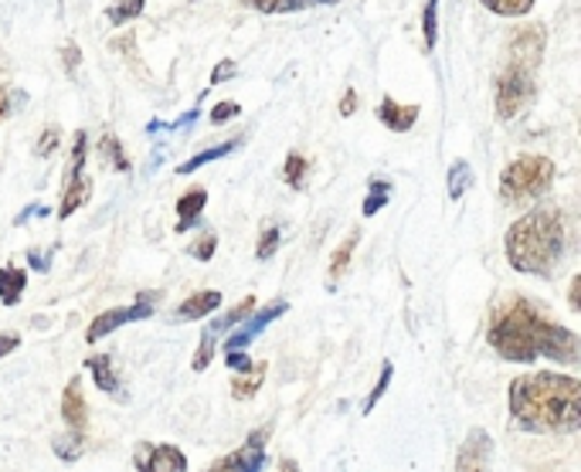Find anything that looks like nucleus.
Wrapping results in <instances>:
<instances>
[{
  "label": "nucleus",
  "instance_id": "c03bdc74",
  "mask_svg": "<svg viewBox=\"0 0 581 472\" xmlns=\"http://www.w3.org/2000/svg\"><path fill=\"white\" fill-rule=\"evenodd\" d=\"M353 109H357V92L347 88V92H344V99H340V116H353Z\"/></svg>",
  "mask_w": 581,
  "mask_h": 472
},
{
  "label": "nucleus",
  "instance_id": "6e6552de",
  "mask_svg": "<svg viewBox=\"0 0 581 472\" xmlns=\"http://www.w3.org/2000/svg\"><path fill=\"white\" fill-rule=\"evenodd\" d=\"M137 472H188V455L177 445H140Z\"/></svg>",
  "mask_w": 581,
  "mask_h": 472
},
{
  "label": "nucleus",
  "instance_id": "e433bc0d",
  "mask_svg": "<svg viewBox=\"0 0 581 472\" xmlns=\"http://www.w3.org/2000/svg\"><path fill=\"white\" fill-rule=\"evenodd\" d=\"M55 147H59V129H55V126H49V129L41 133L38 157H52V154H55Z\"/></svg>",
  "mask_w": 581,
  "mask_h": 472
},
{
  "label": "nucleus",
  "instance_id": "0eeeda50",
  "mask_svg": "<svg viewBox=\"0 0 581 472\" xmlns=\"http://www.w3.org/2000/svg\"><path fill=\"white\" fill-rule=\"evenodd\" d=\"M545 44H548V34H545L541 24L517 28V31L510 34V44H507V65L538 72V65H541V59H545Z\"/></svg>",
  "mask_w": 581,
  "mask_h": 472
},
{
  "label": "nucleus",
  "instance_id": "39448f33",
  "mask_svg": "<svg viewBox=\"0 0 581 472\" xmlns=\"http://www.w3.org/2000/svg\"><path fill=\"white\" fill-rule=\"evenodd\" d=\"M534 96H538V85H534V72L530 69H517L507 65L504 75L497 78V116L500 119H517L534 106Z\"/></svg>",
  "mask_w": 581,
  "mask_h": 472
},
{
  "label": "nucleus",
  "instance_id": "6ab92c4d",
  "mask_svg": "<svg viewBox=\"0 0 581 472\" xmlns=\"http://www.w3.org/2000/svg\"><path fill=\"white\" fill-rule=\"evenodd\" d=\"M242 4L262 14H293L313 4H340V0H242Z\"/></svg>",
  "mask_w": 581,
  "mask_h": 472
},
{
  "label": "nucleus",
  "instance_id": "dca6fc26",
  "mask_svg": "<svg viewBox=\"0 0 581 472\" xmlns=\"http://www.w3.org/2000/svg\"><path fill=\"white\" fill-rule=\"evenodd\" d=\"M265 370H270V364H265V360L252 364L249 370H239V377L232 381V398H235V401H249V398H255L258 388H262V381H265Z\"/></svg>",
  "mask_w": 581,
  "mask_h": 472
},
{
  "label": "nucleus",
  "instance_id": "4468645a",
  "mask_svg": "<svg viewBox=\"0 0 581 472\" xmlns=\"http://www.w3.org/2000/svg\"><path fill=\"white\" fill-rule=\"evenodd\" d=\"M208 204V191L204 187H191V191H184L181 198H177V231H188L201 221V211Z\"/></svg>",
  "mask_w": 581,
  "mask_h": 472
},
{
  "label": "nucleus",
  "instance_id": "ddd939ff",
  "mask_svg": "<svg viewBox=\"0 0 581 472\" xmlns=\"http://www.w3.org/2000/svg\"><path fill=\"white\" fill-rule=\"evenodd\" d=\"M419 113H422L419 106H401L394 99H381V106H378V119L391 133H409L419 123Z\"/></svg>",
  "mask_w": 581,
  "mask_h": 472
},
{
  "label": "nucleus",
  "instance_id": "4c0bfd02",
  "mask_svg": "<svg viewBox=\"0 0 581 472\" xmlns=\"http://www.w3.org/2000/svg\"><path fill=\"white\" fill-rule=\"evenodd\" d=\"M211 350H214V337H208V334H204V340H201V347H198V354H194L191 367H194V370H204V367L211 364Z\"/></svg>",
  "mask_w": 581,
  "mask_h": 472
},
{
  "label": "nucleus",
  "instance_id": "09e8293b",
  "mask_svg": "<svg viewBox=\"0 0 581 472\" xmlns=\"http://www.w3.org/2000/svg\"><path fill=\"white\" fill-rule=\"evenodd\" d=\"M279 472H299V465H296L293 459H286V462L279 465Z\"/></svg>",
  "mask_w": 581,
  "mask_h": 472
},
{
  "label": "nucleus",
  "instance_id": "393cba45",
  "mask_svg": "<svg viewBox=\"0 0 581 472\" xmlns=\"http://www.w3.org/2000/svg\"><path fill=\"white\" fill-rule=\"evenodd\" d=\"M391 195H394V183L391 180H381V177H374L371 183H368V198H365V208H361V214L365 218H374L388 201H391Z\"/></svg>",
  "mask_w": 581,
  "mask_h": 472
},
{
  "label": "nucleus",
  "instance_id": "c9c22d12",
  "mask_svg": "<svg viewBox=\"0 0 581 472\" xmlns=\"http://www.w3.org/2000/svg\"><path fill=\"white\" fill-rule=\"evenodd\" d=\"M214 245H218V239H214V234L208 231L204 239H198V242L191 245V255H194V259H201V262H211V255H214Z\"/></svg>",
  "mask_w": 581,
  "mask_h": 472
},
{
  "label": "nucleus",
  "instance_id": "a878e982",
  "mask_svg": "<svg viewBox=\"0 0 581 472\" xmlns=\"http://www.w3.org/2000/svg\"><path fill=\"white\" fill-rule=\"evenodd\" d=\"M85 436L82 432H72V436H59V439H52V452L62 459V462H78L82 455H85Z\"/></svg>",
  "mask_w": 581,
  "mask_h": 472
},
{
  "label": "nucleus",
  "instance_id": "a211bd4d",
  "mask_svg": "<svg viewBox=\"0 0 581 472\" xmlns=\"http://www.w3.org/2000/svg\"><path fill=\"white\" fill-rule=\"evenodd\" d=\"M85 367L93 370V381H96L99 391L119 395V377H116V370H113V357H109V354H93V357L85 360Z\"/></svg>",
  "mask_w": 581,
  "mask_h": 472
},
{
  "label": "nucleus",
  "instance_id": "2f4dec72",
  "mask_svg": "<svg viewBox=\"0 0 581 472\" xmlns=\"http://www.w3.org/2000/svg\"><path fill=\"white\" fill-rule=\"evenodd\" d=\"M391 377H394V364L388 360L384 367H381V377L374 381V391L368 395V401H365V415H371L374 408H378V401L384 398V391H388V385H391Z\"/></svg>",
  "mask_w": 581,
  "mask_h": 472
},
{
  "label": "nucleus",
  "instance_id": "a18cd8bd",
  "mask_svg": "<svg viewBox=\"0 0 581 472\" xmlns=\"http://www.w3.org/2000/svg\"><path fill=\"white\" fill-rule=\"evenodd\" d=\"M31 214H38V218H49L52 211H49V208H41V204H31V208H24V211L18 214V221H14V224H24V221H28Z\"/></svg>",
  "mask_w": 581,
  "mask_h": 472
},
{
  "label": "nucleus",
  "instance_id": "423d86ee",
  "mask_svg": "<svg viewBox=\"0 0 581 472\" xmlns=\"http://www.w3.org/2000/svg\"><path fill=\"white\" fill-rule=\"evenodd\" d=\"M270 432H273L270 424H262V429H255L245 439L242 449L214 459L208 472H262V465H265V439H270Z\"/></svg>",
  "mask_w": 581,
  "mask_h": 472
},
{
  "label": "nucleus",
  "instance_id": "9d476101",
  "mask_svg": "<svg viewBox=\"0 0 581 472\" xmlns=\"http://www.w3.org/2000/svg\"><path fill=\"white\" fill-rule=\"evenodd\" d=\"M289 310V303L286 300H276V303H270V306H262L252 319H245V326L239 329V334H232L229 337V344H225V350H245L258 334H262V329L265 326H270L273 319H279L283 313Z\"/></svg>",
  "mask_w": 581,
  "mask_h": 472
},
{
  "label": "nucleus",
  "instance_id": "b1692460",
  "mask_svg": "<svg viewBox=\"0 0 581 472\" xmlns=\"http://www.w3.org/2000/svg\"><path fill=\"white\" fill-rule=\"evenodd\" d=\"M473 187V170L466 160H453L450 174H445V191H450V201H463V195Z\"/></svg>",
  "mask_w": 581,
  "mask_h": 472
},
{
  "label": "nucleus",
  "instance_id": "f8f14e48",
  "mask_svg": "<svg viewBox=\"0 0 581 472\" xmlns=\"http://www.w3.org/2000/svg\"><path fill=\"white\" fill-rule=\"evenodd\" d=\"M218 306H221V293H218V290H204V293L188 296L181 306H177V310L170 313V319H173V323H191V319H201V316L214 313Z\"/></svg>",
  "mask_w": 581,
  "mask_h": 472
},
{
  "label": "nucleus",
  "instance_id": "c756f323",
  "mask_svg": "<svg viewBox=\"0 0 581 472\" xmlns=\"http://www.w3.org/2000/svg\"><path fill=\"white\" fill-rule=\"evenodd\" d=\"M144 8H147V0H119L116 8H109L106 11V18H109V24H126V21H137L140 14H144Z\"/></svg>",
  "mask_w": 581,
  "mask_h": 472
},
{
  "label": "nucleus",
  "instance_id": "1a4fd4ad",
  "mask_svg": "<svg viewBox=\"0 0 581 472\" xmlns=\"http://www.w3.org/2000/svg\"><path fill=\"white\" fill-rule=\"evenodd\" d=\"M489 459H494V439L486 429H473L456 455V472H489Z\"/></svg>",
  "mask_w": 581,
  "mask_h": 472
},
{
  "label": "nucleus",
  "instance_id": "bb28decb",
  "mask_svg": "<svg viewBox=\"0 0 581 472\" xmlns=\"http://www.w3.org/2000/svg\"><path fill=\"white\" fill-rule=\"evenodd\" d=\"M306 174H309V160L303 154H289L286 164H283L286 187H293V191H303V187H306Z\"/></svg>",
  "mask_w": 581,
  "mask_h": 472
},
{
  "label": "nucleus",
  "instance_id": "ea45409f",
  "mask_svg": "<svg viewBox=\"0 0 581 472\" xmlns=\"http://www.w3.org/2000/svg\"><path fill=\"white\" fill-rule=\"evenodd\" d=\"M225 364H229L232 370H249V367H252L255 360H252V357H249L245 350H225Z\"/></svg>",
  "mask_w": 581,
  "mask_h": 472
},
{
  "label": "nucleus",
  "instance_id": "c85d7f7f",
  "mask_svg": "<svg viewBox=\"0 0 581 472\" xmlns=\"http://www.w3.org/2000/svg\"><path fill=\"white\" fill-rule=\"evenodd\" d=\"M422 38H425V49L435 52V44H439V0H425V11H422Z\"/></svg>",
  "mask_w": 581,
  "mask_h": 472
},
{
  "label": "nucleus",
  "instance_id": "cd10ccee",
  "mask_svg": "<svg viewBox=\"0 0 581 472\" xmlns=\"http://www.w3.org/2000/svg\"><path fill=\"white\" fill-rule=\"evenodd\" d=\"M99 157H103L113 170L129 174V160H126V154H123V147H119V139H116L113 133H106V136L99 139Z\"/></svg>",
  "mask_w": 581,
  "mask_h": 472
},
{
  "label": "nucleus",
  "instance_id": "f03ea898",
  "mask_svg": "<svg viewBox=\"0 0 581 472\" xmlns=\"http://www.w3.org/2000/svg\"><path fill=\"white\" fill-rule=\"evenodd\" d=\"M510 415L520 429L538 436H571L581 429V385L571 374L538 370L510 385Z\"/></svg>",
  "mask_w": 581,
  "mask_h": 472
},
{
  "label": "nucleus",
  "instance_id": "4be33fe9",
  "mask_svg": "<svg viewBox=\"0 0 581 472\" xmlns=\"http://www.w3.org/2000/svg\"><path fill=\"white\" fill-rule=\"evenodd\" d=\"M242 139H245V136H235V139H225V144H218V147H211V150H201L198 157H191V160H184L181 167H177V174H194V170H201L204 164L225 160L229 154H235V150L242 147Z\"/></svg>",
  "mask_w": 581,
  "mask_h": 472
},
{
  "label": "nucleus",
  "instance_id": "a19ab883",
  "mask_svg": "<svg viewBox=\"0 0 581 472\" xmlns=\"http://www.w3.org/2000/svg\"><path fill=\"white\" fill-rule=\"evenodd\" d=\"M62 62L68 69V75L78 72V62H82V52H78V44H65V52H62Z\"/></svg>",
  "mask_w": 581,
  "mask_h": 472
},
{
  "label": "nucleus",
  "instance_id": "20e7f679",
  "mask_svg": "<svg viewBox=\"0 0 581 472\" xmlns=\"http://www.w3.org/2000/svg\"><path fill=\"white\" fill-rule=\"evenodd\" d=\"M551 183H554V164L548 157H517L500 177V195L507 204H524L548 195Z\"/></svg>",
  "mask_w": 581,
  "mask_h": 472
},
{
  "label": "nucleus",
  "instance_id": "7ed1b4c3",
  "mask_svg": "<svg viewBox=\"0 0 581 472\" xmlns=\"http://www.w3.org/2000/svg\"><path fill=\"white\" fill-rule=\"evenodd\" d=\"M504 252H507L510 269L548 279L564 255L561 211L541 208V211H530L520 221H514L504 239Z\"/></svg>",
  "mask_w": 581,
  "mask_h": 472
},
{
  "label": "nucleus",
  "instance_id": "f257e3e1",
  "mask_svg": "<svg viewBox=\"0 0 581 472\" xmlns=\"http://www.w3.org/2000/svg\"><path fill=\"white\" fill-rule=\"evenodd\" d=\"M489 347L510 364H530L538 357H551L558 364H578L581 344L574 329L551 319L534 300L504 296L489 313Z\"/></svg>",
  "mask_w": 581,
  "mask_h": 472
},
{
  "label": "nucleus",
  "instance_id": "aec40b11",
  "mask_svg": "<svg viewBox=\"0 0 581 472\" xmlns=\"http://www.w3.org/2000/svg\"><path fill=\"white\" fill-rule=\"evenodd\" d=\"M252 313H255V296H245L239 306H232L229 313H221L218 319H211V323H208V329H204V334H208V337L229 334L232 326H239V323H242V319H249Z\"/></svg>",
  "mask_w": 581,
  "mask_h": 472
},
{
  "label": "nucleus",
  "instance_id": "58836bf2",
  "mask_svg": "<svg viewBox=\"0 0 581 472\" xmlns=\"http://www.w3.org/2000/svg\"><path fill=\"white\" fill-rule=\"evenodd\" d=\"M235 72H239V65H235V62H229V59H225V62H218V65H214V72H211V85H221L225 78H232Z\"/></svg>",
  "mask_w": 581,
  "mask_h": 472
},
{
  "label": "nucleus",
  "instance_id": "f704fd0d",
  "mask_svg": "<svg viewBox=\"0 0 581 472\" xmlns=\"http://www.w3.org/2000/svg\"><path fill=\"white\" fill-rule=\"evenodd\" d=\"M239 113H242V106H239V103H218V106L211 109V123H214V126H221V123L235 119Z\"/></svg>",
  "mask_w": 581,
  "mask_h": 472
},
{
  "label": "nucleus",
  "instance_id": "5701e85b",
  "mask_svg": "<svg viewBox=\"0 0 581 472\" xmlns=\"http://www.w3.org/2000/svg\"><path fill=\"white\" fill-rule=\"evenodd\" d=\"M357 242H361V228H353L347 239L337 245V252L330 255V286L340 279V275H347V269H350V259H353V249H357Z\"/></svg>",
  "mask_w": 581,
  "mask_h": 472
},
{
  "label": "nucleus",
  "instance_id": "7c9ffc66",
  "mask_svg": "<svg viewBox=\"0 0 581 472\" xmlns=\"http://www.w3.org/2000/svg\"><path fill=\"white\" fill-rule=\"evenodd\" d=\"M483 8L500 18H524L534 8V0H483Z\"/></svg>",
  "mask_w": 581,
  "mask_h": 472
},
{
  "label": "nucleus",
  "instance_id": "72a5a7b5",
  "mask_svg": "<svg viewBox=\"0 0 581 472\" xmlns=\"http://www.w3.org/2000/svg\"><path fill=\"white\" fill-rule=\"evenodd\" d=\"M85 154H88V133L78 129V133H75V150H72V177H75V174H85Z\"/></svg>",
  "mask_w": 581,
  "mask_h": 472
},
{
  "label": "nucleus",
  "instance_id": "37998d69",
  "mask_svg": "<svg viewBox=\"0 0 581 472\" xmlns=\"http://www.w3.org/2000/svg\"><path fill=\"white\" fill-rule=\"evenodd\" d=\"M568 306H571L574 313L581 310V275H574V279H571V290H568Z\"/></svg>",
  "mask_w": 581,
  "mask_h": 472
},
{
  "label": "nucleus",
  "instance_id": "f3484780",
  "mask_svg": "<svg viewBox=\"0 0 581 472\" xmlns=\"http://www.w3.org/2000/svg\"><path fill=\"white\" fill-rule=\"evenodd\" d=\"M126 323H133V313L129 310H103L96 319H93V326H88V334H85V340L88 344H96V340H103V337H109L113 329H119V326H126Z\"/></svg>",
  "mask_w": 581,
  "mask_h": 472
},
{
  "label": "nucleus",
  "instance_id": "9b49d317",
  "mask_svg": "<svg viewBox=\"0 0 581 472\" xmlns=\"http://www.w3.org/2000/svg\"><path fill=\"white\" fill-rule=\"evenodd\" d=\"M62 418L72 432H82L88 429V405H85V391H82V381L78 377H72V381L65 385V395H62Z\"/></svg>",
  "mask_w": 581,
  "mask_h": 472
},
{
  "label": "nucleus",
  "instance_id": "49530a36",
  "mask_svg": "<svg viewBox=\"0 0 581 472\" xmlns=\"http://www.w3.org/2000/svg\"><path fill=\"white\" fill-rule=\"evenodd\" d=\"M8 113H11V96H8V88H0V123H4Z\"/></svg>",
  "mask_w": 581,
  "mask_h": 472
},
{
  "label": "nucleus",
  "instance_id": "79ce46f5",
  "mask_svg": "<svg viewBox=\"0 0 581 472\" xmlns=\"http://www.w3.org/2000/svg\"><path fill=\"white\" fill-rule=\"evenodd\" d=\"M18 347H21V337H18V334H0V360L11 357Z\"/></svg>",
  "mask_w": 581,
  "mask_h": 472
},
{
  "label": "nucleus",
  "instance_id": "2eb2a0df",
  "mask_svg": "<svg viewBox=\"0 0 581 472\" xmlns=\"http://www.w3.org/2000/svg\"><path fill=\"white\" fill-rule=\"evenodd\" d=\"M88 195H93V180H88L85 174H75V177H68V183H65V195H62V204H59V218L65 221L68 214H75L85 201H88Z\"/></svg>",
  "mask_w": 581,
  "mask_h": 472
},
{
  "label": "nucleus",
  "instance_id": "412c9836",
  "mask_svg": "<svg viewBox=\"0 0 581 472\" xmlns=\"http://www.w3.org/2000/svg\"><path fill=\"white\" fill-rule=\"evenodd\" d=\"M24 290H28V272L24 269H18V265L0 269V303H4V306L21 303Z\"/></svg>",
  "mask_w": 581,
  "mask_h": 472
},
{
  "label": "nucleus",
  "instance_id": "473e14b6",
  "mask_svg": "<svg viewBox=\"0 0 581 472\" xmlns=\"http://www.w3.org/2000/svg\"><path fill=\"white\" fill-rule=\"evenodd\" d=\"M279 242H283V231H279L276 224H273V228H265V231H262V239H258V252H255V255H258L262 262H265V259H273L276 249H279Z\"/></svg>",
  "mask_w": 581,
  "mask_h": 472
},
{
  "label": "nucleus",
  "instance_id": "de8ad7c7",
  "mask_svg": "<svg viewBox=\"0 0 581 472\" xmlns=\"http://www.w3.org/2000/svg\"><path fill=\"white\" fill-rule=\"evenodd\" d=\"M28 265H31V269H41V272H44V269H49V259H44V255H38V252H28Z\"/></svg>",
  "mask_w": 581,
  "mask_h": 472
}]
</instances>
